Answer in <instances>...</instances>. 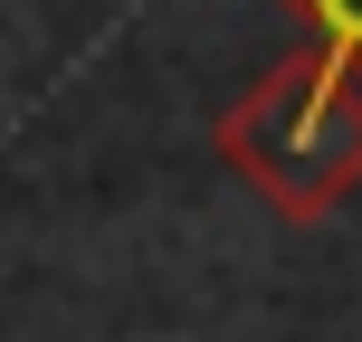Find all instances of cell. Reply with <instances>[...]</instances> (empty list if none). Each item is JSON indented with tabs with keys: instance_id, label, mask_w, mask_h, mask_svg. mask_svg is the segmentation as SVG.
Wrapping results in <instances>:
<instances>
[{
	"instance_id": "obj_1",
	"label": "cell",
	"mask_w": 362,
	"mask_h": 342,
	"mask_svg": "<svg viewBox=\"0 0 362 342\" xmlns=\"http://www.w3.org/2000/svg\"><path fill=\"white\" fill-rule=\"evenodd\" d=\"M219 152L276 219H325L362 181V86L325 57H286L219 114Z\"/></svg>"
},
{
	"instance_id": "obj_2",
	"label": "cell",
	"mask_w": 362,
	"mask_h": 342,
	"mask_svg": "<svg viewBox=\"0 0 362 342\" xmlns=\"http://www.w3.org/2000/svg\"><path fill=\"white\" fill-rule=\"evenodd\" d=\"M296 19H305L315 29V57H325V67H362V0H286Z\"/></svg>"
}]
</instances>
